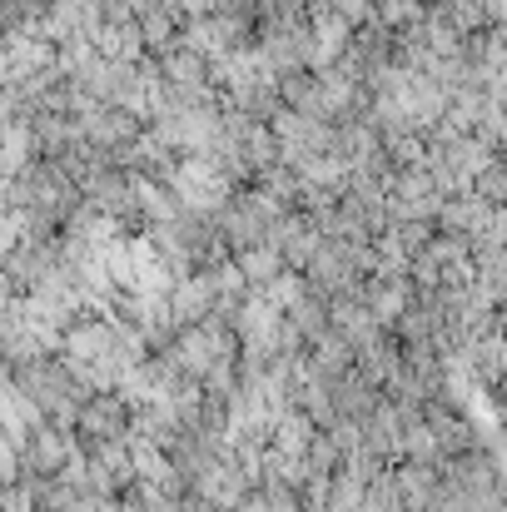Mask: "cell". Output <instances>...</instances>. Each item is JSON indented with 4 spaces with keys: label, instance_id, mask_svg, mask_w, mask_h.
<instances>
[{
    "label": "cell",
    "instance_id": "cell-2",
    "mask_svg": "<svg viewBox=\"0 0 507 512\" xmlns=\"http://www.w3.org/2000/svg\"><path fill=\"white\" fill-rule=\"evenodd\" d=\"M209 304H214L209 279H189V284H179V289H174V299H169V324H174V329L199 324V319L209 314Z\"/></svg>",
    "mask_w": 507,
    "mask_h": 512
},
{
    "label": "cell",
    "instance_id": "cell-1",
    "mask_svg": "<svg viewBox=\"0 0 507 512\" xmlns=\"http://www.w3.org/2000/svg\"><path fill=\"white\" fill-rule=\"evenodd\" d=\"M130 408L115 393H90L75 408V443H95V438H125Z\"/></svg>",
    "mask_w": 507,
    "mask_h": 512
},
{
    "label": "cell",
    "instance_id": "cell-4",
    "mask_svg": "<svg viewBox=\"0 0 507 512\" xmlns=\"http://www.w3.org/2000/svg\"><path fill=\"white\" fill-rule=\"evenodd\" d=\"M324 512H363V483H353L348 473L329 478V498H324Z\"/></svg>",
    "mask_w": 507,
    "mask_h": 512
},
{
    "label": "cell",
    "instance_id": "cell-5",
    "mask_svg": "<svg viewBox=\"0 0 507 512\" xmlns=\"http://www.w3.org/2000/svg\"><path fill=\"white\" fill-rule=\"evenodd\" d=\"M239 274H244L249 284H269V279L279 274V254H274V249H254V254H244Z\"/></svg>",
    "mask_w": 507,
    "mask_h": 512
},
{
    "label": "cell",
    "instance_id": "cell-3",
    "mask_svg": "<svg viewBox=\"0 0 507 512\" xmlns=\"http://www.w3.org/2000/svg\"><path fill=\"white\" fill-rule=\"evenodd\" d=\"M383 279H388V274H383ZM403 309H408V284H403V279H388L383 289H373V294H368V319H373L378 329H383V324H393Z\"/></svg>",
    "mask_w": 507,
    "mask_h": 512
},
{
    "label": "cell",
    "instance_id": "cell-6",
    "mask_svg": "<svg viewBox=\"0 0 507 512\" xmlns=\"http://www.w3.org/2000/svg\"><path fill=\"white\" fill-rule=\"evenodd\" d=\"M10 234H15V229H10V224H0V249L10 244Z\"/></svg>",
    "mask_w": 507,
    "mask_h": 512
}]
</instances>
